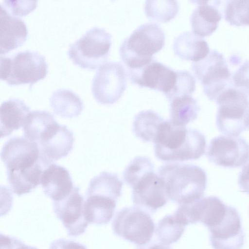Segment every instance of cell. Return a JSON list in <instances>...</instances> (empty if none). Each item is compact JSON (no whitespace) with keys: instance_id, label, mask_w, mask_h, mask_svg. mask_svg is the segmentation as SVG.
<instances>
[{"instance_id":"27","label":"cell","mask_w":249,"mask_h":249,"mask_svg":"<svg viewBox=\"0 0 249 249\" xmlns=\"http://www.w3.org/2000/svg\"><path fill=\"white\" fill-rule=\"evenodd\" d=\"M122 186L123 182L116 174L103 172L90 180L86 194H103L118 199Z\"/></svg>"},{"instance_id":"13","label":"cell","mask_w":249,"mask_h":249,"mask_svg":"<svg viewBox=\"0 0 249 249\" xmlns=\"http://www.w3.org/2000/svg\"><path fill=\"white\" fill-rule=\"evenodd\" d=\"M84 198L77 187H74L63 199L53 201L54 212L70 236L76 237L83 234L88 226L89 223L84 213Z\"/></svg>"},{"instance_id":"25","label":"cell","mask_w":249,"mask_h":249,"mask_svg":"<svg viewBox=\"0 0 249 249\" xmlns=\"http://www.w3.org/2000/svg\"><path fill=\"white\" fill-rule=\"evenodd\" d=\"M56 123L53 115L47 111L30 112L23 125L24 136L37 143L43 134Z\"/></svg>"},{"instance_id":"12","label":"cell","mask_w":249,"mask_h":249,"mask_svg":"<svg viewBox=\"0 0 249 249\" xmlns=\"http://www.w3.org/2000/svg\"><path fill=\"white\" fill-rule=\"evenodd\" d=\"M128 75L133 84L159 90L165 96L173 89L177 78V71L154 58L141 68L128 69Z\"/></svg>"},{"instance_id":"19","label":"cell","mask_w":249,"mask_h":249,"mask_svg":"<svg viewBox=\"0 0 249 249\" xmlns=\"http://www.w3.org/2000/svg\"><path fill=\"white\" fill-rule=\"evenodd\" d=\"M198 6L190 17V23L193 33L200 37L211 35L217 29L222 18L216 1L195 0Z\"/></svg>"},{"instance_id":"23","label":"cell","mask_w":249,"mask_h":249,"mask_svg":"<svg viewBox=\"0 0 249 249\" xmlns=\"http://www.w3.org/2000/svg\"><path fill=\"white\" fill-rule=\"evenodd\" d=\"M50 104L55 114L66 118L77 117L84 108L79 96L67 89L54 91L50 98Z\"/></svg>"},{"instance_id":"37","label":"cell","mask_w":249,"mask_h":249,"mask_svg":"<svg viewBox=\"0 0 249 249\" xmlns=\"http://www.w3.org/2000/svg\"><path fill=\"white\" fill-rule=\"evenodd\" d=\"M238 185L242 192L249 195V162L243 167L239 174Z\"/></svg>"},{"instance_id":"17","label":"cell","mask_w":249,"mask_h":249,"mask_svg":"<svg viewBox=\"0 0 249 249\" xmlns=\"http://www.w3.org/2000/svg\"><path fill=\"white\" fill-rule=\"evenodd\" d=\"M40 183L44 194L53 201L63 199L74 187L69 171L54 163H51L43 170Z\"/></svg>"},{"instance_id":"30","label":"cell","mask_w":249,"mask_h":249,"mask_svg":"<svg viewBox=\"0 0 249 249\" xmlns=\"http://www.w3.org/2000/svg\"><path fill=\"white\" fill-rule=\"evenodd\" d=\"M153 170L154 165L148 158L137 157L125 168L123 174L124 180L132 188L142 177Z\"/></svg>"},{"instance_id":"7","label":"cell","mask_w":249,"mask_h":249,"mask_svg":"<svg viewBox=\"0 0 249 249\" xmlns=\"http://www.w3.org/2000/svg\"><path fill=\"white\" fill-rule=\"evenodd\" d=\"M192 70L203 86V92L209 99L215 101L225 89L231 87V73L224 55L211 51L203 59L194 62Z\"/></svg>"},{"instance_id":"28","label":"cell","mask_w":249,"mask_h":249,"mask_svg":"<svg viewBox=\"0 0 249 249\" xmlns=\"http://www.w3.org/2000/svg\"><path fill=\"white\" fill-rule=\"evenodd\" d=\"M185 227L174 214L167 215L159 221L155 232L162 244L169 245L179 239Z\"/></svg>"},{"instance_id":"18","label":"cell","mask_w":249,"mask_h":249,"mask_svg":"<svg viewBox=\"0 0 249 249\" xmlns=\"http://www.w3.org/2000/svg\"><path fill=\"white\" fill-rule=\"evenodd\" d=\"M0 54L21 46L26 40L28 29L21 18L11 15L0 6Z\"/></svg>"},{"instance_id":"32","label":"cell","mask_w":249,"mask_h":249,"mask_svg":"<svg viewBox=\"0 0 249 249\" xmlns=\"http://www.w3.org/2000/svg\"><path fill=\"white\" fill-rule=\"evenodd\" d=\"M177 78L172 91L166 97L170 101L184 95H191L196 89V80L192 74L186 70L177 71Z\"/></svg>"},{"instance_id":"35","label":"cell","mask_w":249,"mask_h":249,"mask_svg":"<svg viewBox=\"0 0 249 249\" xmlns=\"http://www.w3.org/2000/svg\"><path fill=\"white\" fill-rule=\"evenodd\" d=\"M0 249H37L27 246L16 237L0 234Z\"/></svg>"},{"instance_id":"5","label":"cell","mask_w":249,"mask_h":249,"mask_svg":"<svg viewBox=\"0 0 249 249\" xmlns=\"http://www.w3.org/2000/svg\"><path fill=\"white\" fill-rule=\"evenodd\" d=\"M111 36L104 29L93 27L70 44L68 54L73 63L84 69H95L107 59Z\"/></svg>"},{"instance_id":"11","label":"cell","mask_w":249,"mask_h":249,"mask_svg":"<svg viewBox=\"0 0 249 249\" xmlns=\"http://www.w3.org/2000/svg\"><path fill=\"white\" fill-rule=\"evenodd\" d=\"M207 156L210 162L216 165L239 167L249 160V144L241 137L219 136L211 140Z\"/></svg>"},{"instance_id":"33","label":"cell","mask_w":249,"mask_h":249,"mask_svg":"<svg viewBox=\"0 0 249 249\" xmlns=\"http://www.w3.org/2000/svg\"><path fill=\"white\" fill-rule=\"evenodd\" d=\"M0 6L4 8L11 15L23 16L33 10L36 5V1H12L4 0Z\"/></svg>"},{"instance_id":"6","label":"cell","mask_w":249,"mask_h":249,"mask_svg":"<svg viewBox=\"0 0 249 249\" xmlns=\"http://www.w3.org/2000/svg\"><path fill=\"white\" fill-rule=\"evenodd\" d=\"M215 101L218 106L216 117L217 128L226 136L238 137L246 129L244 118L249 109L247 95L231 87L224 90Z\"/></svg>"},{"instance_id":"15","label":"cell","mask_w":249,"mask_h":249,"mask_svg":"<svg viewBox=\"0 0 249 249\" xmlns=\"http://www.w3.org/2000/svg\"><path fill=\"white\" fill-rule=\"evenodd\" d=\"M211 244L214 249H241L245 234L237 210L228 206L224 218L217 225L208 229Z\"/></svg>"},{"instance_id":"10","label":"cell","mask_w":249,"mask_h":249,"mask_svg":"<svg viewBox=\"0 0 249 249\" xmlns=\"http://www.w3.org/2000/svg\"><path fill=\"white\" fill-rule=\"evenodd\" d=\"M0 157L7 174L24 172L39 164L45 165L37 143L22 137H14L8 140L2 147Z\"/></svg>"},{"instance_id":"4","label":"cell","mask_w":249,"mask_h":249,"mask_svg":"<svg viewBox=\"0 0 249 249\" xmlns=\"http://www.w3.org/2000/svg\"><path fill=\"white\" fill-rule=\"evenodd\" d=\"M48 72L45 57L36 51L19 52L0 57V78L10 85L29 84L44 78Z\"/></svg>"},{"instance_id":"2","label":"cell","mask_w":249,"mask_h":249,"mask_svg":"<svg viewBox=\"0 0 249 249\" xmlns=\"http://www.w3.org/2000/svg\"><path fill=\"white\" fill-rule=\"evenodd\" d=\"M168 198L180 205L194 202L203 196L207 178L201 167L180 163H168L159 169Z\"/></svg>"},{"instance_id":"21","label":"cell","mask_w":249,"mask_h":249,"mask_svg":"<svg viewBox=\"0 0 249 249\" xmlns=\"http://www.w3.org/2000/svg\"><path fill=\"white\" fill-rule=\"evenodd\" d=\"M29 112V107L20 99L13 98L4 101L0 108V138L9 136L23 126Z\"/></svg>"},{"instance_id":"24","label":"cell","mask_w":249,"mask_h":249,"mask_svg":"<svg viewBox=\"0 0 249 249\" xmlns=\"http://www.w3.org/2000/svg\"><path fill=\"white\" fill-rule=\"evenodd\" d=\"M170 102V121L174 124L185 127L197 118L200 107L196 100L192 95L176 97Z\"/></svg>"},{"instance_id":"14","label":"cell","mask_w":249,"mask_h":249,"mask_svg":"<svg viewBox=\"0 0 249 249\" xmlns=\"http://www.w3.org/2000/svg\"><path fill=\"white\" fill-rule=\"evenodd\" d=\"M132 188L135 206L149 214L154 213L167 202L163 181L154 172L145 175Z\"/></svg>"},{"instance_id":"8","label":"cell","mask_w":249,"mask_h":249,"mask_svg":"<svg viewBox=\"0 0 249 249\" xmlns=\"http://www.w3.org/2000/svg\"><path fill=\"white\" fill-rule=\"evenodd\" d=\"M155 227L149 214L136 206L120 210L112 223L114 234L139 246L144 245L151 240Z\"/></svg>"},{"instance_id":"31","label":"cell","mask_w":249,"mask_h":249,"mask_svg":"<svg viewBox=\"0 0 249 249\" xmlns=\"http://www.w3.org/2000/svg\"><path fill=\"white\" fill-rule=\"evenodd\" d=\"M225 18L231 25L249 26V0H228Z\"/></svg>"},{"instance_id":"26","label":"cell","mask_w":249,"mask_h":249,"mask_svg":"<svg viewBox=\"0 0 249 249\" xmlns=\"http://www.w3.org/2000/svg\"><path fill=\"white\" fill-rule=\"evenodd\" d=\"M163 121V118L153 110L142 111L134 118L133 130L136 136L142 141L153 142Z\"/></svg>"},{"instance_id":"20","label":"cell","mask_w":249,"mask_h":249,"mask_svg":"<svg viewBox=\"0 0 249 249\" xmlns=\"http://www.w3.org/2000/svg\"><path fill=\"white\" fill-rule=\"evenodd\" d=\"M117 200L102 194H86L84 213L87 221L96 225L107 224L113 215Z\"/></svg>"},{"instance_id":"36","label":"cell","mask_w":249,"mask_h":249,"mask_svg":"<svg viewBox=\"0 0 249 249\" xmlns=\"http://www.w3.org/2000/svg\"><path fill=\"white\" fill-rule=\"evenodd\" d=\"M49 249H87V248L80 243L60 238L53 242Z\"/></svg>"},{"instance_id":"3","label":"cell","mask_w":249,"mask_h":249,"mask_svg":"<svg viewBox=\"0 0 249 249\" xmlns=\"http://www.w3.org/2000/svg\"><path fill=\"white\" fill-rule=\"evenodd\" d=\"M164 43L165 34L159 25L144 23L124 40L120 56L128 69H138L154 59L153 55L162 49Z\"/></svg>"},{"instance_id":"1","label":"cell","mask_w":249,"mask_h":249,"mask_svg":"<svg viewBox=\"0 0 249 249\" xmlns=\"http://www.w3.org/2000/svg\"><path fill=\"white\" fill-rule=\"evenodd\" d=\"M155 156L166 161L196 160L205 152V137L200 131L174 124L170 121L160 125L155 139Z\"/></svg>"},{"instance_id":"22","label":"cell","mask_w":249,"mask_h":249,"mask_svg":"<svg viewBox=\"0 0 249 249\" xmlns=\"http://www.w3.org/2000/svg\"><path fill=\"white\" fill-rule=\"evenodd\" d=\"M173 49L179 58L197 62L204 58L210 53L207 42L192 32H184L174 39Z\"/></svg>"},{"instance_id":"39","label":"cell","mask_w":249,"mask_h":249,"mask_svg":"<svg viewBox=\"0 0 249 249\" xmlns=\"http://www.w3.org/2000/svg\"><path fill=\"white\" fill-rule=\"evenodd\" d=\"M244 125L246 129H249V109L247 111L245 116Z\"/></svg>"},{"instance_id":"38","label":"cell","mask_w":249,"mask_h":249,"mask_svg":"<svg viewBox=\"0 0 249 249\" xmlns=\"http://www.w3.org/2000/svg\"><path fill=\"white\" fill-rule=\"evenodd\" d=\"M138 249H172L170 247L167 245L161 244L156 243L150 244L142 248H140Z\"/></svg>"},{"instance_id":"16","label":"cell","mask_w":249,"mask_h":249,"mask_svg":"<svg viewBox=\"0 0 249 249\" xmlns=\"http://www.w3.org/2000/svg\"><path fill=\"white\" fill-rule=\"evenodd\" d=\"M74 142L73 133L65 125L57 123L51 127L37 143L43 162L49 166L68 156Z\"/></svg>"},{"instance_id":"9","label":"cell","mask_w":249,"mask_h":249,"mask_svg":"<svg viewBox=\"0 0 249 249\" xmlns=\"http://www.w3.org/2000/svg\"><path fill=\"white\" fill-rule=\"evenodd\" d=\"M127 85V74L120 62L110 61L101 65L92 81L91 91L95 100L103 105H111L122 95Z\"/></svg>"},{"instance_id":"34","label":"cell","mask_w":249,"mask_h":249,"mask_svg":"<svg viewBox=\"0 0 249 249\" xmlns=\"http://www.w3.org/2000/svg\"><path fill=\"white\" fill-rule=\"evenodd\" d=\"M232 80L237 89L249 95V60L245 62L236 70Z\"/></svg>"},{"instance_id":"29","label":"cell","mask_w":249,"mask_h":249,"mask_svg":"<svg viewBox=\"0 0 249 249\" xmlns=\"http://www.w3.org/2000/svg\"><path fill=\"white\" fill-rule=\"evenodd\" d=\"M178 11V4L176 0H146L144 12L150 20L166 22L174 18Z\"/></svg>"}]
</instances>
